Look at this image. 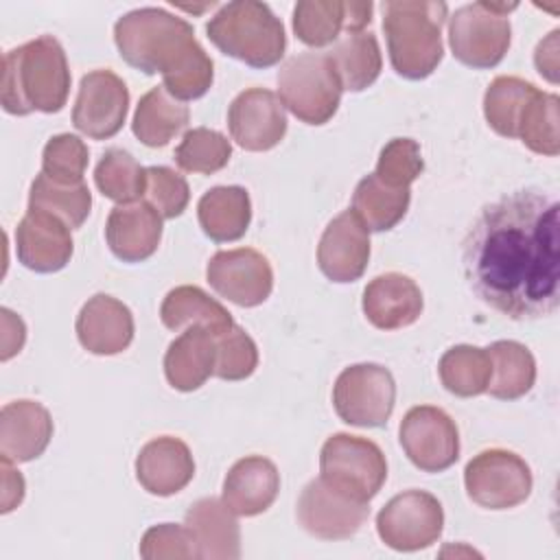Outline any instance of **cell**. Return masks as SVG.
<instances>
[{
  "mask_svg": "<svg viewBox=\"0 0 560 560\" xmlns=\"http://www.w3.org/2000/svg\"><path fill=\"white\" fill-rule=\"evenodd\" d=\"M468 287L510 319H538L560 304V206L540 188L488 203L462 243Z\"/></svg>",
  "mask_w": 560,
  "mask_h": 560,
  "instance_id": "6da1fadb",
  "label": "cell"
},
{
  "mask_svg": "<svg viewBox=\"0 0 560 560\" xmlns=\"http://www.w3.org/2000/svg\"><path fill=\"white\" fill-rule=\"evenodd\" d=\"M114 42L131 68L160 72L164 88L179 101L199 98L212 85V59L179 15L155 7L129 11L114 26Z\"/></svg>",
  "mask_w": 560,
  "mask_h": 560,
  "instance_id": "7a4b0ae2",
  "label": "cell"
},
{
  "mask_svg": "<svg viewBox=\"0 0 560 560\" xmlns=\"http://www.w3.org/2000/svg\"><path fill=\"white\" fill-rule=\"evenodd\" d=\"M70 92V70L61 44L42 35L9 50L2 59L0 101L4 112L26 116L31 112H59Z\"/></svg>",
  "mask_w": 560,
  "mask_h": 560,
  "instance_id": "3957f363",
  "label": "cell"
},
{
  "mask_svg": "<svg viewBox=\"0 0 560 560\" xmlns=\"http://www.w3.org/2000/svg\"><path fill=\"white\" fill-rule=\"evenodd\" d=\"M448 7L444 2L392 0L383 4V31L392 68L411 81L427 79L444 55L442 26Z\"/></svg>",
  "mask_w": 560,
  "mask_h": 560,
  "instance_id": "277c9868",
  "label": "cell"
},
{
  "mask_svg": "<svg viewBox=\"0 0 560 560\" xmlns=\"http://www.w3.org/2000/svg\"><path fill=\"white\" fill-rule=\"evenodd\" d=\"M208 39L252 68L276 66L287 48L282 22L265 2L236 0L221 7L206 24Z\"/></svg>",
  "mask_w": 560,
  "mask_h": 560,
  "instance_id": "5b68a950",
  "label": "cell"
},
{
  "mask_svg": "<svg viewBox=\"0 0 560 560\" xmlns=\"http://www.w3.org/2000/svg\"><path fill=\"white\" fill-rule=\"evenodd\" d=\"M341 83L326 52H302L287 59L278 72L282 105L306 125L328 122L341 101Z\"/></svg>",
  "mask_w": 560,
  "mask_h": 560,
  "instance_id": "8992f818",
  "label": "cell"
},
{
  "mask_svg": "<svg viewBox=\"0 0 560 560\" xmlns=\"http://www.w3.org/2000/svg\"><path fill=\"white\" fill-rule=\"evenodd\" d=\"M516 4L472 2L448 18V44L457 61L468 68H494L510 48L512 26L508 13Z\"/></svg>",
  "mask_w": 560,
  "mask_h": 560,
  "instance_id": "52a82bcc",
  "label": "cell"
},
{
  "mask_svg": "<svg viewBox=\"0 0 560 560\" xmlns=\"http://www.w3.org/2000/svg\"><path fill=\"white\" fill-rule=\"evenodd\" d=\"M319 468V477L328 483L368 503L378 494L387 479L383 451L372 440L350 433H335L324 442Z\"/></svg>",
  "mask_w": 560,
  "mask_h": 560,
  "instance_id": "ba28073f",
  "label": "cell"
},
{
  "mask_svg": "<svg viewBox=\"0 0 560 560\" xmlns=\"http://www.w3.org/2000/svg\"><path fill=\"white\" fill-rule=\"evenodd\" d=\"M396 402V383L387 368L378 363H357L346 368L335 383L332 405L337 416L354 427H383Z\"/></svg>",
  "mask_w": 560,
  "mask_h": 560,
  "instance_id": "9c48e42d",
  "label": "cell"
},
{
  "mask_svg": "<svg viewBox=\"0 0 560 560\" xmlns=\"http://www.w3.org/2000/svg\"><path fill=\"white\" fill-rule=\"evenodd\" d=\"M464 486L477 505L510 510L529 497L534 479L523 457L505 448H488L466 464Z\"/></svg>",
  "mask_w": 560,
  "mask_h": 560,
  "instance_id": "30bf717a",
  "label": "cell"
},
{
  "mask_svg": "<svg viewBox=\"0 0 560 560\" xmlns=\"http://www.w3.org/2000/svg\"><path fill=\"white\" fill-rule=\"evenodd\" d=\"M442 527V503L424 490H405L392 497L376 514L381 540L396 551H418L433 545Z\"/></svg>",
  "mask_w": 560,
  "mask_h": 560,
  "instance_id": "8fae6325",
  "label": "cell"
},
{
  "mask_svg": "<svg viewBox=\"0 0 560 560\" xmlns=\"http://www.w3.org/2000/svg\"><path fill=\"white\" fill-rule=\"evenodd\" d=\"M370 503L317 477L298 499V521L315 538L346 540L368 521Z\"/></svg>",
  "mask_w": 560,
  "mask_h": 560,
  "instance_id": "7c38bea8",
  "label": "cell"
},
{
  "mask_svg": "<svg viewBox=\"0 0 560 560\" xmlns=\"http://www.w3.org/2000/svg\"><path fill=\"white\" fill-rule=\"evenodd\" d=\"M400 446L416 468L442 472L459 457V431L444 409L418 405L400 422Z\"/></svg>",
  "mask_w": 560,
  "mask_h": 560,
  "instance_id": "4fadbf2b",
  "label": "cell"
},
{
  "mask_svg": "<svg viewBox=\"0 0 560 560\" xmlns=\"http://www.w3.org/2000/svg\"><path fill=\"white\" fill-rule=\"evenodd\" d=\"M129 90L112 70H92L81 79L72 125L92 140L116 136L127 118Z\"/></svg>",
  "mask_w": 560,
  "mask_h": 560,
  "instance_id": "5bb4252c",
  "label": "cell"
},
{
  "mask_svg": "<svg viewBox=\"0 0 560 560\" xmlns=\"http://www.w3.org/2000/svg\"><path fill=\"white\" fill-rule=\"evenodd\" d=\"M206 276L221 298L245 308L262 304L273 289L269 260L252 247L217 252L208 262Z\"/></svg>",
  "mask_w": 560,
  "mask_h": 560,
  "instance_id": "9a60e30c",
  "label": "cell"
},
{
  "mask_svg": "<svg viewBox=\"0 0 560 560\" xmlns=\"http://www.w3.org/2000/svg\"><path fill=\"white\" fill-rule=\"evenodd\" d=\"M232 140L247 151H269L287 133V114L278 94L265 88L241 92L228 112Z\"/></svg>",
  "mask_w": 560,
  "mask_h": 560,
  "instance_id": "2e32d148",
  "label": "cell"
},
{
  "mask_svg": "<svg viewBox=\"0 0 560 560\" xmlns=\"http://www.w3.org/2000/svg\"><path fill=\"white\" fill-rule=\"evenodd\" d=\"M370 260V230L346 210L335 217L317 245V265L332 282H354L363 276Z\"/></svg>",
  "mask_w": 560,
  "mask_h": 560,
  "instance_id": "e0dca14e",
  "label": "cell"
},
{
  "mask_svg": "<svg viewBox=\"0 0 560 560\" xmlns=\"http://www.w3.org/2000/svg\"><path fill=\"white\" fill-rule=\"evenodd\" d=\"M70 228L55 214L28 210L15 230L18 260L37 273L63 269L72 258Z\"/></svg>",
  "mask_w": 560,
  "mask_h": 560,
  "instance_id": "ac0fdd59",
  "label": "cell"
},
{
  "mask_svg": "<svg viewBox=\"0 0 560 560\" xmlns=\"http://www.w3.org/2000/svg\"><path fill=\"white\" fill-rule=\"evenodd\" d=\"M105 238L122 262H142L162 241V217L149 201L118 203L107 217Z\"/></svg>",
  "mask_w": 560,
  "mask_h": 560,
  "instance_id": "d6986e66",
  "label": "cell"
},
{
  "mask_svg": "<svg viewBox=\"0 0 560 560\" xmlns=\"http://www.w3.org/2000/svg\"><path fill=\"white\" fill-rule=\"evenodd\" d=\"M77 337L92 354H118L133 341V315L120 300L96 293L77 315Z\"/></svg>",
  "mask_w": 560,
  "mask_h": 560,
  "instance_id": "ffe728a7",
  "label": "cell"
},
{
  "mask_svg": "<svg viewBox=\"0 0 560 560\" xmlns=\"http://www.w3.org/2000/svg\"><path fill=\"white\" fill-rule=\"evenodd\" d=\"M195 475L190 448L179 438L162 435L147 442L136 457V477L140 486L158 497H171L184 490Z\"/></svg>",
  "mask_w": 560,
  "mask_h": 560,
  "instance_id": "44dd1931",
  "label": "cell"
},
{
  "mask_svg": "<svg viewBox=\"0 0 560 560\" xmlns=\"http://www.w3.org/2000/svg\"><path fill=\"white\" fill-rule=\"evenodd\" d=\"M424 300L420 287L405 273L376 276L363 291V313L381 330L411 326L422 313Z\"/></svg>",
  "mask_w": 560,
  "mask_h": 560,
  "instance_id": "7402d4cb",
  "label": "cell"
},
{
  "mask_svg": "<svg viewBox=\"0 0 560 560\" xmlns=\"http://www.w3.org/2000/svg\"><path fill=\"white\" fill-rule=\"evenodd\" d=\"M52 438V418L35 400H13L0 411V453L11 462L39 457Z\"/></svg>",
  "mask_w": 560,
  "mask_h": 560,
  "instance_id": "603a6c76",
  "label": "cell"
},
{
  "mask_svg": "<svg viewBox=\"0 0 560 560\" xmlns=\"http://www.w3.org/2000/svg\"><path fill=\"white\" fill-rule=\"evenodd\" d=\"M280 490L276 464L262 455L238 459L223 481V503L238 516H256L271 508Z\"/></svg>",
  "mask_w": 560,
  "mask_h": 560,
  "instance_id": "cb8c5ba5",
  "label": "cell"
},
{
  "mask_svg": "<svg viewBox=\"0 0 560 560\" xmlns=\"http://www.w3.org/2000/svg\"><path fill=\"white\" fill-rule=\"evenodd\" d=\"M184 525L197 542L199 558L236 560L241 556V529L223 499L195 501L184 516Z\"/></svg>",
  "mask_w": 560,
  "mask_h": 560,
  "instance_id": "d4e9b609",
  "label": "cell"
},
{
  "mask_svg": "<svg viewBox=\"0 0 560 560\" xmlns=\"http://www.w3.org/2000/svg\"><path fill=\"white\" fill-rule=\"evenodd\" d=\"M164 374L179 392L199 389L214 374V335L201 326L182 332L164 354Z\"/></svg>",
  "mask_w": 560,
  "mask_h": 560,
  "instance_id": "484cf974",
  "label": "cell"
},
{
  "mask_svg": "<svg viewBox=\"0 0 560 560\" xmlns=\"http://www.w3.org/2000/svg\"><path fill=\"white\" fill-rule=\"evenodd\" d=\"M203 234L217 243L238 241L252 221V201L241 186H214L197 203Z\"/></svg>",
  "mask_w": 560,
  "mask_h": 560,
  "instance_id": "4316f807",
  "label": "cell"
},
{
  "mask_svg": "<svg viewBox=\"0 0 560 560\" xmlns=\"http://www.w3.org/2000/svg\"><path fill=\"white\" fill-rule=\"evenodd\" d=\"M160 317L162 324L171 330H182L184 326H201L214 337L234 326L230 311L210 298L203 289L192 284L171 289L160 306Z\"/></svg>",
  "mask_w": 560,
  "mask_h": 560,
  "instance_id": "83f0119b",
  "label": "cell"
},
{
  "mask_svg": "<svg viewBox=\"0 0 560 560\" xmlns=\"http://www.w3.org/2000/svg\"><path fill=\"white\" fill-rule=\"evenodd\" d=\"M190 120L188 105L175 98L164 85L149 90L133 114L131 129L136 138L147 147L168 144Z\"/></svg>",
  "mask_w": 560,
  "mask_h": 560,
  "instance_id": "f1b7e54d",
  "label": "cell"
},
{
  "mask_svg": "<svg viewBox=\"0 0 560 560\" xmlns=\"http://www.w3.org/2000/svg\"><path fill=\"white\" fill-rule=\"evenodd\" d=\"M343 90L361 92L370 88L381 74V48L372 33L354 31L339 37L330 50H326Z\"/></svg>",
  "mask_w": 560,
  "mask_h": 560,
  "instance_id": "f546056e",
  "label": "cell"
},
{
  "mask_svg": "<svg viewBox=\"0 0 560 560\" xmlns=\"http://www.w3.org/2000/svg\"><path fill=\"white\" fill-rule=\"evenodd\" d=\"M492 361V376L488 383L490 396L499 400H516L525 396L536 381L534 354L518 341H494L486 348Z\"/></svg>",
  "mask_w": 560,
  "mask_h": 560,
  "instance_id": "4dcf8cb0",
  "label": "cell"
},
{
  "mask_svg": "<svg viewBox=\"0 0 560 560\" xmlns=\"http://www.w3.org/2000/svg\"><path fill=\"white\" fill-rule=\"evenodd\" d=\"M411 201L409 188H394L383 184L374 173L363 177L352 195V212L368 230H392L407 214Z\"/></svg>",
  "mask_w": 560,
  "mask_h": 560,
  "instance_id": "1f68e13d",
  "label": "cell"
},
{
  "mask_svg": "<svg viewBox=\"0 0 560 560\" xmlns=\"http://www.w3.org/2000/svg\"><path fill=\"white\" fill-rule=\"evenodd\" d=\"M538 94V88L518 77H497L483 96V114L488 125L505 138L518 136L521 118Z\"/></svg>",
  "mask_w": 560,
  "mask_h": 560,
  "instance_id": "d6a6232c",
  "label": "cell"
},
{
  "mask_svg": "<svg viewBox=\"0 0 560 560\" xmlns=\"http://www.w3.org/2000/svg\"><path fill=\"white\" fill-rule=\"evenodd\" d=\"M92 208V195L85 182L61 184L39 173L28 192V210H42L61 219L70 230L81 228Z\"/></svg>",
  "mask_w": 560,
  "mask_h": 560,
  "instance_id": "836d02e7",
  "label": "cell"
},
{
  "mask_svg": "<svg viewBox=\"0 0 560 560\" xmlns=\"http://www.w3.org/2000/svg\"><path fill=\"white\" fill-rule=\"evenodd\" d=\"M438 372L442 385L451 394L470 398L488 389L492 376V361L486 348L453 346L442 354Z\"/></svg>",
  "mask_w": 560,
  "mask_h": 560,
  "instance_id": "e575fe53",
  "label": "cell"
},
{
  "mask_svg": "<svg viewBox=\"0 0 560 560\" xmlns=\"http://www.w3.org/2000/svg\"><path fill=\"white\" fill-rule=\"evenodd\" d=\"M94 182L107 199L116 203H131L140 201L147 192V168L140 166L131 153L109 149L94 168Z\"/></svg>",
  "mask_w": 560,
  "mask_h": 560,
  "instance_id": "d590c367",
  "label": "cell"
},
{
  "mask_svg": "<svg viewBox=\"0 0 560 560\" xmlns=\"http://www.w3.org/2000/svg\"><path fill=\"white\" fill-rule=\"evenodd\" d=\"M293 31L306 46L319 48L335 44L346 31V2L302 0L293 9Z\"/></svg>",
  "mask_w": 560,
  "mask_h": 560,
  "instance_id": "8d00e7d4",
  "label": "cell"
},
{
  "mask_svg": "<svg viewBox=\"0 0 560 560\" xmlns=\"http://www.w3.org/2000/svg\"><path fill=\"white\" fill-rule=\"evenodd\" d=\"M232 158L230 140L208 127H195L184 133L175 149V162L182 171L212 175L221 171Z\"/></svg>",
  "mask_w": 560,
  "mask_h": 560,
  "instance_id": "74e56055",
  "label": "cell"
},
{
  "mask_svg": "<svg viewBox=\"0 0 560 560\" xmlns=\"http://www.w3.org/2000/svg\"><path fill=\"white\" fill-rule=\"evenodd\" d=\"M558 96L551 92H540L527 105L518 136L527 149L540 155H558L560 153V131H558Z\"/></svg>",
  "mask_w": 560,
  "mask_h": 560,
  "instance_id": "f35d334b",
  "label": "cell"
},
{
  "mask_svg": "<svg viewBox=\"0 0 560 560\" xmlns=\"http://www.w3.org/2000/svg\"><path fill=\"white\" fill-rule=\"evenodd\" d=\"M256 365L258 348L241 326L234 324L230 330L214 337V374L219 378L243 381L254 374Z\"/></svg>",
  "mask_w": 560,
  "mask_h": 560,
  "instance_id": "ab89813d",
  "label": "cell"
},
{
  "mask_svg": "<svg viewBox=\"0 0 560 560\" xmlns=\"http://www.w3.org/2000/svg\"><path fill=\"white\" fill-rule=\"evenodd\" d=\"M88 166V147L79 136L59 133L52 136L42 153V173L61 184L83 182Z\"/></svg>",
  "mask_w": 560,
  "mask_h": 560,
  "instance_id": "60d3db41",
  "label": "cell"
},
{
  "mask_svg": "<svg viewBox=\"0 0 560 560\" xmlns=\"http://www.w3.org/2000/svg\"><path fill=\"white\" fill-rule=\"evenodd\" d=\"M422 168L424 162L418 142L411 138H394L381 149L374 175L387 186L409 188L411 182L420 177Z\"/></svg>",
  "mask_w": 560,
  "mask_h": 560,
  "instance_id": "b9f144b4",
  "label": "cell"
},
{
  "mask_svg": "<svg viewBox=\"0 0 560 560\" xmlns=\"http://www.w3.org/2000/svg\"><path fill=\"white\" fill-rule=\"evenodd\" d=\"M147 199L160 212L162 219L179 217L188 201L190 190L188 182L168 166H149L147 168Z\"/></svg>",
  "mask_w": 560,
  "mask_h": 560,
  "instance_id": "7bdbcfd3",
  "label": "cell"
},
{
  "mask_svg": "<svg viewBox=\"0 0 560 560\" xmlns=\"http://www.w3.org/2000/svg\"><path fill=\"white\" fill-rule=\"evenodd\" d=\"M140 556L144 560H190L199 558V549L186 525L162 523L144 532Z\"/></svg>",
  "mask_w": 560,
  "mask_h": 560,
  "instance_id": "ee69618b",
  "label": "cell"
},
{
  "mask_svg": "<svg viewBox=\"0 0 560 560\" xmlns=\"http://www.w3.org/2000/svg\"><path fill=\"white\" fill-rule=\"evenodd\" d=\"M2 352L0 359L9 361L13 354H18L26 339V326L24 322L9 308H2Z\"/></svg>",
  "mask_w": 560,
  "mask_h": 560,
  "instance_id": "f6af8a7d",
  "label": "cell"
},
{
  "mask_svg": "<svg viewBox=\"0 0 560 560\" xmlns=\"http://www.w3.org/2000/svg\"><path fill=\"white\" fill-rule=\"evenodd\" d=\"M0 470H2V512H11L13 508H18L24 499V477L20 475V470L13 468V462L2 457V464H0Z\"/></svg>",
  "mask_w": 560,
  "mask_h": 560,
  "instance_id": "bcb514c9",
  "label": "cell"
},
{
  "mask_svg": "<svg viewBox=\"0 0 560 560\" xmlns=\"http://www.w3.org/2000/svg\"><path fill=\"white\" fill-rule=\"evenodd\" d=\"M558 35H560L558 31H551L549 37L538 44L534 55L538 72L551 83L558 81Z\"/></svg>",
  "mask_w": 560,
  "mask_h": 560,
  "instance_id": "7dc6e473",
  "label": "cell"
},
{
  "mask_svg": "<svg viewBox=\"0 0 560 560\" xmlns=\"http://www.w3.org/2000/svg\"><path fill=\"white\" fill-rule=\"evenodd\" d=\"M372 2H346V33L363 31L372 20Z\"/></svg>",
  "mask_w": 560,
  "mask_h": 560,
  "instance_id": "c3c4849f",
  "label": "cell"
}]
</instances>
